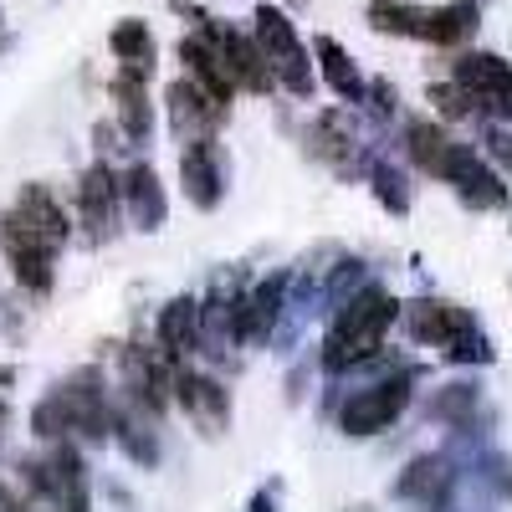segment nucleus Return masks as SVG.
I'll use <instances>...</instances> for the list:
<instances>
[{
	"instance_id": "f8f14e48",
	"label": "nucleus",
	"mask_w": 512,
	"mask_h": 512,
	"mask_svg": "<svg viewBox=\"0 0 512 512\" xmlns=\"http://www.w3.org/2000/svg\"><path fill=\"white\" fill-rule=\"evenodd\" d=\"M118 205L128 210L134 231H159L164 226V185L154 175V164H128L118 175Z\"/></svg>"
},
{
	"instance_id": "a878e982",
	"label": "nucleus",
	"mask_w": 512,
	"mask_h": 512,
	"mask_svg": "<svg viewBox=\"0 0 512 512\" xmlns=\"http://www.w3.org/2000/svg\"><path fill=\"white\" fill-rule=\"evenodd\" d=\"M369 185H374V195H379L384 210H395V216H410V185H405V175H400L395 164L374 159V164H369Z\"/></svg>"
},
{
	"instance_id": "dca6fc26",
	"label": "nucleus",
	"mask_w": 512,
	"mask_h": 512,
	"mask_svg": "<svg viewBox=\"0 0 512 512\" xmlns=\"http://www.w3.org/2000/svg\"><path fill=\"white\" fill-rule=\"evenodd\" d=\"M221 118H226V108H216V103H210V98L195 88L190 77L169 88V123H175L185 139H210V128H216Z\"/></svg>"
},
{
	"instance_id": "423d86ee",
	"label": "nucleus",
	"mask_w": 512,
	"mask_h": 512,
	"mask_svg": "<svg viewBox=\"0 0 512 512\" xmlns=\"http://www.w3.org/2000/svg\"><path fill=\"white\" fill-rule=\"evenodd\" d=\"M441 180L456 190V200H461L466 210H502V205H507V185H502V175H497V169H492L472 144H451Z\"/></svg>"
},
{
	"instance_id": "f3484780",
	"label": "nucleus",
	"mask_w": 512,
	"mask_h": 512,
	"mask_svg": "<svg viewBox=\"0 0 512 512\" xmlns=\"http://www.w3.org/2000/svg\"><path fill=\"white\" fill-rule=\"evenodd\" d=\"M477 6L472 0H451V6H436L425 11L420 21V41H431V47H466V41L477 36Z\"/></svg>"
},
{
	"instance_id": "c756f323",
	"label": "nucleus",
	"mask_w": 512,
	"mask_h": 512,
	"mask_svg": "<svg viewBox=\"0 0 512 512\" xmlns=\"http://www.w3.org/2000/svg\"><path fill=\"white\" fill-rule=\"evenodd\" d=\"M482 159L497 175H512V128L507 123H487L482 128Z\"/></svg>"
},
{
	"instance_id": "1a4fd4ad",
	"label": "nucleus",
	"mask_w": 512,
	"mask_h": 512,
	"mask_svg": "<svg viewBox=\"0 0 512 512\" xmlns=\"http://www.w3.org/2000/svg\"><path fill=\"white\" fill-rule=\"evenodd\" d=\"M287 272H272L256 292H246L241 303H236V313H231V338L236 344H267L272 338V328H277V318H282V297H287Z\"/></svg>"
},
{
	"instance_id": "cd10ccee",
	"label": "nucleus",
	"mask_w": 512,
	"mask_h": 512,
	"mask_svg": "<svg viewBox=\"0 0 512 512\" xmlns=\"http://www.w3.org/2000/svg\"><path fill=\"white\" fill-rule=\"evenodd\" d=\"M472 410H477V384H446V390L431 400V415L451 420V425H461Z\"/></svg>"
},
{
	"instance_id": "393cba45",
	"label": "nucleus",
	"mask_w": 512,
	"mask_h": 512,
	"mask_svg": "<svg viewBox=\"0 0 512 512\" xmlns=\"http://www.w3.org/2000/svg\"><path fill=\"white\" fill-rule=\"evenodd\" d=\"M108 47H113V57L118 62H154V31H149V21H118L113 31H108Z\"/></svg>"
},
{
	"instance_id": "ddd939ff",
	"label": "nucleus",
	"mask_w": 512,
	"mask_h": 512,
	"mask_svg": "<svg viewBox=\"0 0 512 512\" xmlns=\"http://www.w3.org/2000/svg\"><path fill=\"white\" fill-rule=\"evenodd\" d=\"M477 318L466 313V308H456V303H446V297H420V303H410L405 308V328H410V338L415 344H431V349H446L456 333H466Z\"/></svg>"
},
{
	"instance_id": "7c9ffc66",
	"label": "nucleus",
	"mask_w": 512,
	"mask_h": 512,
	"mask_svg": "<svg viewBox=\"0 0 512 512\" xmlns=\"http://www.w3.org/2000/svg\"><path fill=\"white\" fill-rule=\"evenodd\" d=\"M431 103H436L441 118H472V113H477L472 93H466L461 82H436V88H431Z\"/></svg>"
},
{
	"instance_id": "a211bd4d",
	"label": "nucleus",
	"mask_w": 512,
	"mask_h": 512,
	"mask_svg": "<svg viewBox=\"0 0 512 512\" xmlns=\"http://www.w3.org/2000/svg\"><path fill=\"white\" fill-rule=\"evenodd\" d=\"M200 328H205L200 303H195V297H175V303L159 313V349H164L169 359L190 354V349L200 344Z\"/></svg>"
},
{
	"instance_id": "9b49d317",
	"label": "nucleus",
	"mask_w": 512,
	"mask_h": 512,
	"mask_svg": "<svg viewBox=\"0 0 512 512\" xmlns=\"http://www.w3.org/2000/svg\"><path fill=\"white\" fill-rule=\"evenodd\" d=\"M451 492H456V472L446 456H415L400 482H395V497L400 502H415L425 512H446L451 507Z\"/></svg>"
},
{
	"instance_id": "f03ea898",
	"label": "nucleus",
	"mask_w": 512,
	"mask_h": 512,
	"mask_svg": "<svg viewBox=\"0 0 512 512\" xmlns=\"http://www.w3.org/2000/svg\"><path fill=\"white\" fill-rule=\"evenodd\" d=\"M251 41L262 47V57L272 62V72L287 82L297 98L313 93V67H308V52H303V36L287 21V11L277 6H256L251 11Z\"/></svg>"
},
{
	"instance_id": "4468645a",
	"label": "nucleus",
	"mask_w": 512,
	"mask_h": 512,
	"mask_svg": "<svg viewBox=\"0 0 512 512\" xmlns=\"http://www.w3.org/2000/svg\"><path fill=\"white\" fill-rule=\"evenodd\" d=\"M175 400L195 415V425L205 436H221L226 431V420H231V400L216 379H205V374H185L175 369Z\"/></svg>"
},
{
	"instance_id": "412c9836",
	"label": "nucleus",
	"mask_w": 512,
	"mask_h": 512,
	"mask_svg": "<svg viewBox=\"0 0 512 512\" xmlns=\"http://www.w3.org/2000/svg\"><path fill=\"white\" fill-rule=\"evenodd\" d=\"M451 134L441 123H431V118H410L405 123V149H410V159H415V169H425V175H436L441 180V169H446V154H451Z\"/></svg>"
},
{
	"instance_id": "20e7f679",
	"label": "nucleus",
	"mask_w": 512,
	"mask_h": 512,
	"mask_svg": "<svg viewBox=\"0 0 512 512\" xmlns=\"http://www.w3.org/2000/svg\"><path fill=\"white\" fill-rule=\"evenodd\" d=\"M405 405H410V374H395V379H379L369 390H359L344 410H338V425H344V436L364 441V436L390 431L405 415Z\"/></svg>"
},
{
	"instance_id": "0eeeda50",
	"label": "nucleus",
	"mask_w": 512,
	"mask_h": 512,
	"mask_svg": "<svg viewBox=\"0 0 512 512\" xmlns=\"http://www.w3.org/2000/svg\"><path fill=\"white\" fill-rule=\"evenodd\" d=\"M210 47H216L231 88H251V93H272V62L262 57V47H256L251 36L231 31V26H210Z\"/></svg>"
},
{
	"instance_id": "bb28decb",
	"label": "nucleus",
	"mask_w": 512,
	"mask_h": 512,
	"mask_svg": "<svg viewBox=\"0 0 512 512\" xmlns=\"http://www.w3.org/2000/svg\"><path fill=\"white\" fill-rule=\"evenodd\" d=\"M31 431H36L41 441H62V436H72V420H67V405H62L57 390L31 410Z\"/></svg>"
},
{
	"instance_id": "4be33fe9",
	"label": "nucleus",
	"mask_w": 512,
	"mask_h": 512,
	"mask_svg": "<svg viewBox=\"0 0 512 512\" xmlns=\"http://www.w3.org/2000/svg\"><path fill=\"white\" fill-rule=\"evenodd\" d=\"M52 497L62 512H88V472H82L77 446L52 451Z\"/></svg>"
},
{
	"instance_id": "aec40b11",
	"label": "nucleus",
	"mask_w": 512,
	"mask_h": 512,
	"mask_svg": "<svg viewBox=\"0 0 512 512\" xmlns=\"http://www.w3.org/2000/svg\"><path fill=\"white\" fill-rule=\"evenodd\" d=\"M16 216L36 231V236H47L57 251H62V241H67V216H62V205L41 190V185H21V195H16Z\"/></svg>"
},
{
	"instance_id": "5701e85b",
	"label": "nucleus",
	"mask_w": 512,
	"mask_h": 512,
	"mask_svg": "<svg viewBox=\"0 0 512 512\" xmlns=\"http://www.w3.org/2000/svg\"><path fill=\"white\" fill-rule=\"evenodd\" d=\"M108 431H118L123 451L134 456L139 466H159V441H154V431H149V420L134 415V400H128V410L108 415Z\"/></svg>"
},
{
	"instance_id": "7ed1b4c3",
	"label": "nucleus",
	"mask_w": 512,
	"mask_h": 512,
	"mask_svg": "<svg viewBox=\"0 0 512 512\" xmlns=\"http://www.w3.org/2000/svg\"><path fill=\"white\" fill-rule=\"evenodd\" d=\"M0 251L11 256V272H16V282L26 287V292H52V282H57V272H52V262H57V246L47 241V236H36L16 210H6L0 216Z\"/></svg>"
},
{
	"instance_id": "b1692460",
	"label": "nucleus",
	"mask_w": 512,
	"mask_h": 512,
	"mask_svg": "<svg viewBox=\"0 0 512 512\" xmlns=\"http://www.w3.org/2000/svg\"><path fill=\"white\" fill-rule=\"evenodd\" d=\"M420 21L425 6H415V0H369V26L384 36H420Z\"/></svg>"
},
{
	"instance_id": "72a5a7b5",
	"label": "nucleus",
	"mask_w": 512,
	"mask_h": 512,
	"mask_svg": "<svg viewBox=\"0 0 512 512\" xmlns=\"http://www.w3.org/2000/svg\"><path fill=\"white\" fill-rule=\"evenodd\" d=\"M0 384L11 390V384H16V369H6V364H0Z\"/></svg>"
},
{
	"instance_id": "6e6552de",
	"label": "nucleus",
	"mask_w": 512,
	"mask_h": 512,
	"mask_svg": "<svg viewBox=\"0 0 512 512\" xmlns=\"http://www.w3.org/2000/svg\"><path fill=\"white\" fill-rule=\"evenodd\" d=\"M77 216H82V231L88 241H113L118 236V175H108V164H93L88 175L77 180Z\"/></svg>"
},
{
	"instance_id": "2eb2a0df",
	"label": "nucleus",
	"mask_w": 512,
	"mask_h": 512,
	"mask_svg": "<svg viewBox=\"0 0 512 512\" xmlns=\"http://www.w3.org/2000/svg\"><path fill=\"white\" fill-rule=\"evenodd\" d=\"M180 62H185V72H190V82L195 88L216 103V108H231V77H226V67H221V57H216V47H210V36L205 31H195V36H185L180 41Z\"/></svg>"
},
{
	"instance_id": "9d476101",
	"label": "nucleus",
	"mask_w": 512,
	"mask_h": 512,
	"mask_svg": "<svg viewBox=\"0 0 512 512\" xmlns=\"http://www.w3.org/2000/svg\"><path fill=\"white\" fill-rule=\"evenodd\" d=\"M180 185H185V195H190L195 210H216L221 205V195H226V164H221L216 139H185Z\"/></svg>"
},
{
	"instance_id": "6ab92c4d",
	"label": "nucleus",
	"mask_w": 512,
	"mask_h": 512,
	"mask_svg": "<svg viewBox=\"0 0 512 512\" xmlns=\"http://www.w3.org/2000/svg\"><path fill=\"white\" fill-rule=\"evenodd\" d=\"M313 57H318V67H323V82H328L338 98H344V103H364L369 82H364V72L354 67V57L338 47L333 36H318V41H313Z\"/></svg>"
},
{
	"instance_id": "473e14b6",
	"label": "nucleus",
	"mask_w": 512,
	"mask_h": 512,
	"mask_svg": "<svg viewBox=\"0 0 512 512\" xmlns=\"http://www.w3.org/2000/svg\"><path fill=\"white\" fill-rule=\"evenodd\" d=\"M272 502H277V487H267V492H256L246 512H272Z\"/></svg>"
},
{
	"instance_id": "39448f33",
	"label": "nucleus",
	"mask_w": 512,
	"mask_h": 512,
	"mask_svg": "<svg viewBox=\"0 0 512 512\" xmlns=\"http://www.w3.org/2000/svg\"><path fill=\"white\" fill-rule=\"evenodd\" d=\"M451 82L472 93L477 113H497L502 123H512V62H502L497 52H466L456 57Z\"/></svg>"
},
{
	"instance_id": "f257e3e1",
	"label": "nucleus",
	"mask_w": 512,
	"mask_h": 512,
	"mask_svg": "<svg viewBox=\"0 0 512 512\" xmlns=\"http://www.w3.org/2000/svg\"><path fill=\"white\" fill-rule=\"evenodd\" d=\"M395 318H400V303H395L390 292H384V287H359L349 303L338 308V318H333V328H328L323 369H328V374H344V369L374 359Z\"/></svg>"
},
{
	"instance_id": "c85d7f7f",
	"label": "nucleus",
	"mask_w": 512,
	"mask_h": 512,
	"mask_svg": "<svg viewBox=\"0 0 512 512\" xmlns=\"http://www.w3.org/2000/svg\"><path fill=\"white\" fill-rule=\"evenodd\" d=\"M446 359H451V364H492L497 354H492V344H487V333L472 323L466 333H456L451 344H446Z\"/></svg>"
},
{
	"instance_id": "2f4dec72",
	"label": "nucleus",
	"mask_w": 512,
	"mask_h": 512,
	"mask_svg": "<svg viewBox=\"0 0 512 512\" xmlns=\"http://www.w3.org/2000/svg\"><path fill=\"white\" fill-rule=\"evenodd\" d=\"M364 98L374 103L379 118H390V113H395V88H390V82H374V88H364Z\"/></svg>"
}]
</instances>
